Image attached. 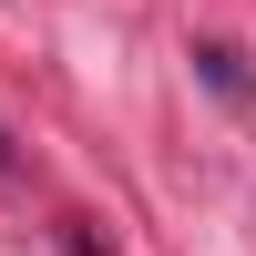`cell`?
<instances>
[{
	"instance_id": "cell-1",
	"label": "cell",
	"mask_w": 256,
	"mask_h": 256,
	"mask_svg": "<svg viewBox=\"0 0 256 256\" xmlns=\"http://www.w3.org/2000/svg\"><path fill=\"white\" fill-rule=\"evenodd\" d=\"M195 62H205V82H216L226 102H246V52H226V41H205Z\"/></svg>"
}]
</instances>
